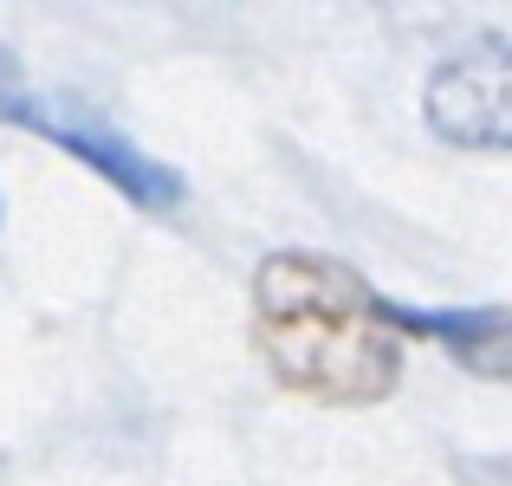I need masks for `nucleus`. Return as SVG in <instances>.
Listing matches in <instances>:
<instances>
[{"mask_svg": "<svg viewBox=\"0 0 512 486\" xmlns=\"http://www.w3.org/2000/svg\"><path fill=\"white\" fill-rule=\"evenodd\" d=\"M20 130H33V137H46V143H59L65 156H78L85 169H98L104 182L117 188L124 201H137V208H175V201L188 195V182L169 169V162H156L150 150H137V137H124V130H111V124H98V117H78V111H52V104H39V91L26 98V111L13 117Z\"/></svg>", "mask_w": 512, "mask_h": 486, "instance_id": "nucleus-3", "label": "nucleus"}, {"mask_svg": "<svg viewBox=\"0 0 512 486\" xmlns=\"http://www.w3.org/2000/svg\"><path fill=\"white\" fill-rule=\"evenodd\" d=\"M253 344L292 396L370 409L402 383V337L383 292L331 253H266L253 273Z\"/></svg>", "mask_w": 512, "mask_h": 486, "instance_id": "nucleus-1", "label": "nucleus"}, {"mask_svg": "<svg viewBox=\"0 0 512 486\" xmlns=\"http://www.w3.org/2000/svg\"><path fill=\"white\" fill-rule=\"evenodd\" d=\"M26 98H33V85H26L20 59H13V52L0 46V124H13V117L26 111Z\"/></svg>", "mask_w": 512, "mask_h": 486, "instance_id": "nucleus-5", "label": "nucleus"}, {"mask_svg": "<svg viewBox=\"0 0 512 486\" xmlns=\"http://www.w3.org/2000/svg\"><path fill=\"white\" fill-rule=\"evenodd\" d=\"M428 130L454 150H512V39H480L428 72Z\"/></svg>", "mask_w": 512, "mask_h": 486, "instance_id": "nucleus-2", "label": "nucleus"}, {"mask_svg": "<svg viewBox=\"0 0 512 486\" xmlns=\"http://www.w3.org/2000/svg\"><path fill=\"white\" fill-rule=\"evenodd\" d=\"M383 318L396 324V337L441 344L480 383H512V305H396V299H383Z\"/></svg>", "mask_w": 512, "mask_h": 486, "instance_id": "nucleus-4", "label": "nucleus"}]
</instances>
